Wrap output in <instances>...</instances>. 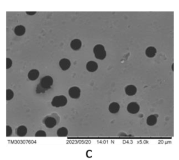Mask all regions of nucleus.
Returning <instances> with one entry per match:
<instances>
[{"label":"nucleus","instance_id":"nucleus-1","mask_svg":"<svg viewBox=\"0 0 179 160\" xmlns=\"http://www.w3.org/2000/svg\"><path fill=\"white\" fill-rule=\"evenodd\" d=\"M67 99L64 95L55 96L51 102L53 107L57 108L64 107L67 104Z\"/></svg>","mask_w":179,"mask_h":160},{"label":"nucleus","instance_id":"nucleus-2","mask_svg":"<svg viewBox=\"0 0 179 160\" xmlns=\"http://www.w3.org/2000/svg\"><path fill=\"white\" fill-rule=\"evenodd\" d=\"M94 53L95 57L99 60H103L106 58V51L102 45L99 44L95 46L94 48Z\"/></svg>","mask_w":179,"mask_h":160},{"label":"nucleus","instance_id":"nucleus-3","mask_svg":"<svg viewBox=\"0 0 179 160\" xmlns=\"http://www.w3.org/2000/svg\"><path fill=\"white\" fill-rule=\"evenodd\" d=\"M53 84V79L50 76H45L42 78L40 82V86L43 88L48 90Z\"/></svg>","mask_w":179,"mask_h":160},{"label":"nucleus","instance_id":"nucleus-4","mask_svg":"<svg viewBox=\"0 0 179 160\" xmlns=\"http://www.w3.org/2000/svg\"><path fill=\"white\" fill-rule=\"evenodd\" d=\"M140 110V106L136 102H131L127 106V111L131 114H136Z\"/></svg>","mask_w":179,"mask_h":160},{"label":"nucleus","instance_id":"nucleus-5","mask_svg":"<svg viewBox=\"0 0 179 160\" xmlns=\"http://www.w3.org/2000/svg\"><path fill=\"white\" fill-rule=\"evenodd\" d=\"M68 93L71 98L74 99H77L80 96V90L79 87L76 86L71 87L69 90Z\"/></svg>","mask_w":179,"mask_h":160},{"label":"nucleus","instance_id":"nucleus-6","mask_svg":"<svg viewBox=\"0 0 179 160\" xmlns=\"http://www.w3.org/2000/svg\"><path fill=\"white\" fill-rule=\"evenodd\" d=\"M44 124L47 128L52 129L54 128L57 124V121L53 117H47L44 120Z\"/></svg>","mask_w":179,"mask_h":160},{"label":"nucleus","instance_id":"nucleus-7","mask_svg":"<svg viewBox=\"0 0 179 160\" xmlns=\"http://www.w3.org/2000/svg\"><path fill=\"white\" fill-rule=\"evenodd\" d=\"M71 64L69 60L66 58L62 59L59 62V67L63 71L67 70L71 67Z\"/></svg>","mask_w":179,"mask_h":160},{"label":"nucleus","instance_id":"nucleus-8","mask_svg":"<svg viewBox=\"0 0 179 160\" xmlns=\"http://www.w3.org/2000/svg\"><path fill=\"white\" fill-rule=\"evenodd\" d=\"M108 109L110 113H117L120 110V105L118 103L113 102L109 106Z\"/></svg>","mask_w":179,"mask_h":160},{"label":"nucleus","instance_id":"nucleus-9","mask_svg":"<svg viewBox=\"0 0 179 160\" xmlns=\"http://www.w3.org/2000/svg\"><path fill=\"white\" fill-rule=\"evenodd\" d=\"M39 76V72L36 69H32L30 70L28 73V78L31 81H35L38 79Z\"/></svg>","mask_w":179,"mask_h":160},{"label":"nucleus","instance_id":"nucleus-10","mask_svg":"<svg viewBox=\"0 0 179 160\" xmlns=\"http://www.w3.org/2000/svg\"><path fill=\"white\" fill-rule=\"evenodd\" d=\"M86 69L90 72H94L98 69V64L94 61H89L86 64Z\"/></svg>","mask_w":179,"mask_h":160},{"label":"nucleus","instance_id":"nucleus-11","mask_svg":"<svg viewBox=\"0 0 179 160\" xmlns=\"http://www.w3.org/2000/svg\"><path fill=\"white\" fill-rule=\"evenodd\" d=\"M137 88L135 86L133 85H128L126 88H125V92L127 95H129V96H133L134 95H135V93H137Z\"/></svg>","mask_w":179,"mask_h":160},{"label":"nucleus","instance_id":"nucleus-12","mask_svg":"<svg viewBox=\"0 0 179 160\" xmlns=\"http://www.w3.org/2000/svg\"><path fill=\"white\" fill-rule=\"evenodd\" d=\"M27 134V128L24 125L20 126L16 130V134L19 137H24Z\"/></svg>","mask_w":179,"mask_h":160},{"label":"nucleus","instance_id":"nucleus-13","mask_svg":"<svg viewBox=\"0 0 179 160\" xmlns=\"http://www.w3.org/2000/svg\"><path fill=\"white\" fill-rule=\"evenodd\" d=\"M14 32L15 35L18 36H21L24 35V34L25 33L26 28L23 25H18L15 27Z\"/></svg>","mask_w":179,"mask_h":160},{"label":"nucleus","instance_id":"nucleus-14","mask_svg":"<svg viewBox=\"0 0 179 160\" xmlns=\"http://www.w3.org/2000/svg\"><path fill=\"white\" fill-rule=\"evenodd\" d=\"M157 117L155 115H151L148 117L146 120L147 124L149 126H153L155 125L157 122Z\"/></svg>","mask_w":179,"mask_h":160},{"label":"nucleus","instance_id":"nucleus-15","mask_svg":"<svg viewBox=\"0 0 179 160\" xmlns=\"http://www.w3.org/2000/svg\"><path fill=\"white\" fill-rule=\"evenodd\" d=\"M82 47V42L79 39H75L71 41V47L74 50H78Z\"/></svg>","mask_w":179,"mask_h":160},{"label":"nucleus","instance_id":"nucleus-16","mask_svg":"<svg viewBox=\"0 0 179 160\" xmlns=\"http://www.w3.org/2000/svg\"><path fill=\"white\" fill-rule=\"evenodd\" d=\"M68 134V130L67 128L64 127L59 128L57 131V135L59 137H67Z\"/></svg>","mask_w":179,"mask_h":160},{"label":"nucleus","instance_id":"nucleus-17","mask_svg":"<svg viewBox=\"0 0 179 160\" xmlns=\"http://www.w3.org/2000/svg\"><path fill=\"white\" fill-rule=\"evenodd\" d=\"M157 53L156 49L153 47H149L147 48L146 50V54L148 57L153 58L156 55Z\"/></svg>","mask_w":179,"mask_h":160},{"label":"nucleus","instance_id":"nucleus-18","mask_svg":"<svg viewBox=\"0 0 179 160\" xmlns=\"http://www.w3.org/2000/svg\"><path fill=\"white\" fill-rule=\"evenodd\" d=\"M14 97V92L11 89H7L6 90V99L7 101H10Z\"/></svg>","mask_w":179,"mask_h":160},{"label":"nucleus","instance_id":"nucleus-19","mask_svg":"<svg viewBox=\"0 0 179 160\" xmlns=\"http://www.w3.org/2000/svg\"><path fill=\"white\" fill-rule=\"evenodd\" d=\"M35 136L36 137H45L47 136V134L45 131L43 130H39L36 132Z\"/></svg>","mask_w":179,"mask_h":160},{"label":"nucleus","instance_id":"nucleus-20","mask_svg":"<svg viewBox=\"0 0 179 160\" xmlns=\"http://www.w3.org/2000/svg\"><path fill=\"white\" fill-rule=\"evenodd\" d=\"M6 137H10L12 135V129L11 126H7L6 128Z\"/></svg>","mask_w":179,"mask_h":160},{"label":"nucleus","instance_id":"nucleus-21","mask_svg":"<svg viewBox=\"0 0 179 160\" xmlns=\"http://www.w3.org/2000/svg\"><path fill=\"white\" fill-rule=\"evenodd\" d=\"M12 61L10 58H6V69H9L12 67Z\"/></svg>","mask_w":179,"mask_h":160},{"label":"nucleus","instance_id":"nucleus-22","mask_svg":"<svg viewBox=\"0 0 179 160\" xmlns=\"http://www.w3.org/2000/svg\"><path fill=\"white\" fill-rule=\"evenodd\" d=\"M26 13L29 15H34L35 14L36 12H27Z\"/></svg>","mask_w":179,"mask_h":160}]
</instances>
